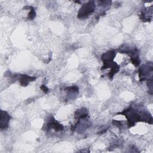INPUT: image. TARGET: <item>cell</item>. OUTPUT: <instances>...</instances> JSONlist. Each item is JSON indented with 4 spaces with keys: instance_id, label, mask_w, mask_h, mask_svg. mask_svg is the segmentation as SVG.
<instances>
[{
    "instance_id": "cell-1",
    "label": "cell",
    "mask_w": 153,
    "mask_h": 153,
    "mask_svg": "<svg viewBox=\"0 0 153 153\" xmlns=\"http://www.w3.org/2000/svg\"><path fill=\"white\" fill-rule=\"evenodd\" d=\"M82 10V16L84 15H88L89 13H92L94 11V5L90 4H87L86 5H84Z\"/></svg>"
}]
</instances>
